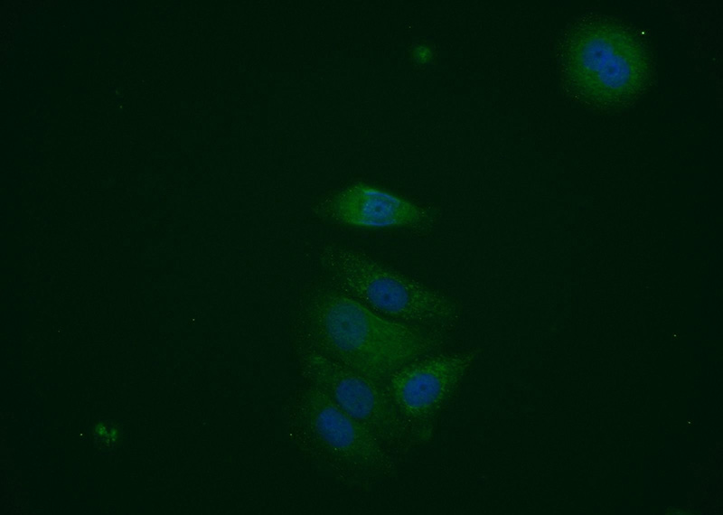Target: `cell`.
Returning a JSON list of instances; mask_svg holds the SVG:
<instances>
[{
    "label": "cell",
    "instance_id": "6da1fadb",
    "mask_svg": "<svg viewBox=\"0 0 723 515\" xmlns=\"http://www.w3.org/2000/svg\"><path fill=\"white\" fill-rule=\"evenodd\" d=\"M305 331L309 348L380 385L444 342V337L387 319L338 290L313 298Z\"/></svg>",
    "mask_w": 723,
    "mask_h": 515
},
{
    "label": "cell",
    "instance_id": "7a4b0ae2",
    "mask_svg": "<svg viewBox=\"0 0 723 515\" xmlns=\"http://www.w3.org/2000/svg\"><path fill=\"white\" fill-rule=\"evenodd\" d=\"M561 70L569 93L602 108L625 106L651 80L652 65L642 41L609 19L582 20L565 38Z\"/></svg>",
    "mask_w": 723,
    "mask_h": 515
},
{
    "label": "cell",
    "instance_id": "3957f363",
    "mask_svg": "<svg viewBox=\"0 0 723 515\" xmlns=\"http://www.w3.org/2000/svg\"><path fill=\"white\" fill-rule=\"evenodd\" d=\"M322 261L338 291L387 319L441 337L458 322L459 308L447 295L362 252L331 246Z\"/></svg>",
    "mask_w": 723,
    "mask_h": 515
},
{
    "label": "cell",
    "instance_id": "277c9868",
    "mask_svg": "<svg viewBox=\"0 0 723 515\" xmlns=\"http://www.w3.org/2000/svg\"><path fill=\"white\" fill-rule=\"evenodd\" d=\"M294 415L306 444L351 486L367 489L395 475L399 458L318 389L300 393Z\"/></svg>",
    "mask_w": 723,
    "mask_h": 515
},
{
    "label": "cell",
    "instance_id": "5b68a950",
    "mask_svg": "<svg viewBox=\"0 0 723 515\" xmlns=\"http://www.w3.org/2000/svg\"><path fill=\"white\" fill-rule=\"evenodd\" d=\"M479 352L476 348L431 352L399 367L385 381L411 449L432 440L439 416Z\"/></svg>",
    "mask_w": 723,
    "mask_h": 515
},
{
    "label": "cell",
    "instance_id": "8992f818",
    "mask_svg": "<svg viewBox=\"0 0 723 515\" xmlns=\"http://www.w3.org/2000/svg\"><path fill=\"white\" fill-rule=\"evenodd\" d=\"M300 365L308 385L324 393L392 454L399 458L411 449L383 385L309 347Z\"/></svg>",
    "mask_w": 723,
    "mask_h": 515
},
{
    "label": "cell",
    "instance_id": "52a82bcc",
    "mask_svg": "<svg viewBox=\"0 0 723 515\" xmlns=\"http://www.w3.org/2000/svg\"><path fill=\"white\" fill-rule=\"evenodd\" d=\"M335 221L359 228L425 229L429 213L399 195L366 183L352 184L337 193L329 204Z\"/></svg>",
    "mask_w": 723,
    "mask_h": 515
},
{
    "label": "cell",
    "instance_id": "ba28073f",
    "mask_svg": "<svg viewBox=\"0 0 723 515\" xmlns=\"http://www.w3.org/2000/svg\"><path fill=\"white\" fill-rule=\"evenodd\" d=\"M413 57L419 63H427L432 58V52L428 47L420 45L414 49Z\"/></svg>",
    "mask_w": 723,
    "mask_h": 515
}]
</instances>
